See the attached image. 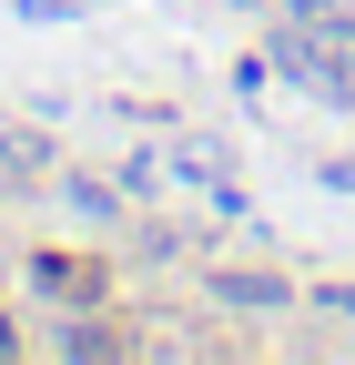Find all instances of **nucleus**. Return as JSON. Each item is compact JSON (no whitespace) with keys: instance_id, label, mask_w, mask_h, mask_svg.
<instances>
[{"instance_id":"f257e3e1","label":"nucleus","mask_w":355,"mask_h":365,"mask_svg":"<svg viewBox=\"0 0 355 365\" xmlns=\"http://www.w3.org/2000/svg\"><path fill=\"white\" fill-rule=\"evenodd\" d=\"M41 284H51V294H102V274L92 264H41Z\"/></svg>"},{"instance_id":"f03ea898","label":"nucleus","mask_w":355,"mask_h":365,"mask_svg":"<svg viewBox=\"0 0 355 365\" xmlns=\"http://www.w3.org/2000/svg\"><path fill=\"white\" fill-rule=\"evenodd\" d=\"M224 294L234 304H284V284H264V274H224Z\"/></svg>"}]
</instances>
